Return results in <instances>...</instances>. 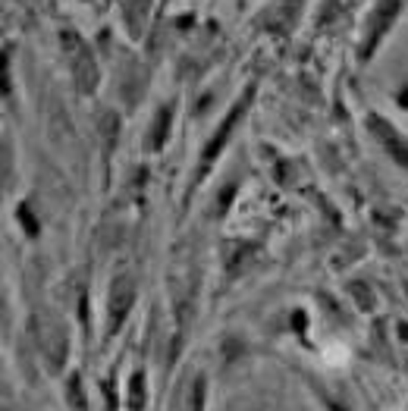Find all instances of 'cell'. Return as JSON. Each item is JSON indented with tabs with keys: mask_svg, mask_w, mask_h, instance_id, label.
<instances>
[{
	"mask_svg": "<svg viewBox=\"0 0 408 411\" xmlns=\"http://www.w3.org/2000/svg\"><path fill=\"white\" fill-rule=\"evenodd\" d=\"M19 217H22V223H26V227H28V236H35V233H38V227H35V220H32V213H28L26 207H19Z\"/></svg>",
	"mask_w": 408,
	"mask_h": 411,
	"instance_id": "cell-5",
	"label": "cell"
},
{
	"mask_svg": "<svg viewBox=\"0 0 408 411\" xmlns=\"http://www.w3.org/2000/svg\"><path fill=\"white\" fill-rule=\"evenodd\" d=\"M132 302H136V286H132L129 276H120V280L113 283V292H110V311H107V333L110 336L122 327Z\"/></svg>",
	"mask_w": 408,
	"mask_h": 411,
	"instance_id": "cell-1",
	"label": "cell"
},
{
	"mask_svg": "<svg viewBox=\"0 0 408 411\" xmlns=\"http://www.w3.org/2000/svg\"><path fill=\"white\" fill-rule=\"evenodd\" d=\"M145 405V370L132 374V392H129V408L138 411Z\"/></svg>",
	"mask_w": 408,
	"mask_h": 411,
	"instance_id": "cell-4",
	"label": "cell"
},
{
	"mask_svg": "<svg viewBox=\"0 0 408 411\" xmlns=\"http://www.w3.org/2000/svg\"><path fill=\"white\" fill-rule=\"evenodd\" d=\"M66 402L73 405V411H89V402H85V392H82V380L79 374H73L66 383Z\"/></svg>",
	"mask_w": 408,
	"mask_h": 411,
	"instance_id": "cell-3",
	"label": "cell"
},
{
	"mask_svg": "<svg viewBox=\"0 0 408 411\" xmlns=\"http://www.w3.org/2000/svg\"><path fill=\"white\" fill-rule=\"evenodd\" d=\"M248 97H252V95H248ZM248 97H245V101H239L236 107H232V113H230V117H226V123L220 126V132H217V135H214V142L207 144V148H204V154H201V173H204V170H207V166L214 164V157H217V151H220V148H223V142H226V138H230V132H232V126H236V120L245 113V104H248Z\"/></svg>",
	"mask_w": 408,
	"mask_h": 411,
	"instance_id": "cell-2",
	"label": "cell"
}]
</instances>
